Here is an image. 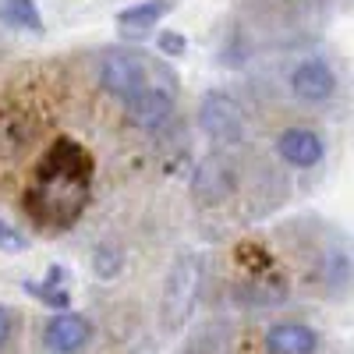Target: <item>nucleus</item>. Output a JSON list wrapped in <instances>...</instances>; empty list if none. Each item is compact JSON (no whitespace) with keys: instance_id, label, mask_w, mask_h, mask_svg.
I'll return each mask as SVG.
<instances>
[{"instance_id":"obj_2","label":"nucleus","mask_w":354,"mask_h":354,"mask_svg":"<svg viewBox=\"0 0 354 354\" xmlns=\"http://www.w3.org/2000/svg\"><path fill=\"white\" fill-rule=\"evenodd\" d=\"M202 290V259L195 252H181L174 259L163 280L160 294V330L163 333H181L188 326V319L195 315Z\"/></svg>"},{"instance_id":"obj_16","label":"nucleus","mask_w":354,"mask_h":354,"mask_svg":"<svg viewBox=\"0 0 354 354\" xmlns=\"http://www.w3.org/2000/svg\"><path fill=\"white\" fill-rule=\"evenodd\" d=\"M156 46H160V53H167V57H185V53H188V39H185L181 32H174V28H163V32L156 36Z\"/></svg>"},{"instance_id":"obj_17","label":"nucleus","mask_w":354,"mask_h":354,"mask_svg":"<svg viewBox=\"0 0 354 354\" xmlns=\"http://www.w3.org/2000/svg\"><path fill=\"white\" fill-rule=\"evenodd\" d=\"M11 333H15V315L8 305H0V347H8Z\"/></svg>"},{"instance_id":"obj_1","label":"nucleus","mask_w":354,"mask_h":354,"mask_svg":"<svg viewBox=\"0 0 354 354\" xmlns=\"http://www.w3.org/2000/svg\"><path fill=\"white\" fill-rule=\"evenodd\" d=\"M93 185V156L75 138H57L36 167L28 185L25 209L46 230H68L88 202Z\"/></svg>"},{"instance_id":"obj_14","label":"nucleus","mask_w":354,"mask_h":354,"mask_svg":"<svg viewBox=\"0 0 354 354\" xmlns=\"http://www.w3.org/2000/svg\"><path fill=\"white\" fill-rule=\"evenodd\" d=\"M121 266H124V252L121 248H113V245H100L93 252V270L100 280H113L117 273H121Z\"/></svg>"},{"instance_id":"obj_9","label":"nucleus","mask_w":354,"mask_h":354,"mask_svg":"<svg viewBox=\"0 0 354 354\" xmlns=\"http://www.w3.org/2000/svg\"><path fill=\"white\" fill-rule=\"evenodd\" d=\"M319 351V330L298 319L273 322L266 330V354H315Z\"/></svg>"},{"instance_id":"obj_15","label":"nucleus","mask_w":354,"mask_h":354,"mask_svg":"<svg viewBox=\"0 0 354 354\" xmlns=\"http://www.w3.org/2000/svg\"><path fill=\"white\" fill-rule=\"evenodd\" d=\"M28 248V238H25V230H18L15 223L8 220H0V252H8V255H18Z\"/></svg>"},{"instance_id":"obj_8","label":"nucleus","mask_w":354,"mask_h":354,"mask_svg":"<svg viewBox=\"0 0 354 354\" xmlns=\"http://www.w3.org/2000/svg\"><path fill=\"white\" fill-rule=\"evenodd\" d=\"M277 156L298 170H308V167H319L322 156H326V142H322L319 131L312 128H283L277 135Z\"/></svg>"},{"instance_id":"obj_13","label":"nucleus","mask_w":354,"mask_h":354,"mask_svg":"<svg viewBox=\"0 0 354 354\" xmlns=\"http://www.w3.org/2000/svg\"><path fill=\"white\" fill-rule=\"evenodd\" d=\"M64 270H50V280L46 283H28L25 280V290L32 294V298H39V301H46L50 308H57V312H68L71 308V298H68V290H64Z\"/></svg>"},{"instance_id":"obj_3","label":"nucleus","mask_w":354,"mask_h":354,"mask_svg":"<svg viewBox=\"0 0 354 354\" xmlns=\"http://www.w3.org/2000/svg\"><path fill=\"white\" fill-rule=\"evenodd\" d=\"M160 68L163 64L149 61V57L138 53V50H110L100 61V85L106 88L113 100L128 103V100H135L142 88L156 78Z\"/></svg>"},{"instance_id":"obj_12","label":"nucleus","mask_w":354,"mask_h":354,"mask_svg":"<svg viewBox=\"0 0 354 354\" xmlns=\"http://www.w3.org/2000/svg\"><path fill=\"white\" fill-rule=\"evenodd\" d=\"M0 25L21 32H43V11L36 0H0Z\"/></svg>"},{"instance_id":"obj_10","label":"nucleus","mask_w":354,"mask_h":354,"mask_svg":"<svg viewBox=\"0 0 354 354\" xmlns=\"http://www.w3.org/2000/svg\"><path fill=\"white\" fill-rule=\"evenodd\" d=\"M174 4H177V0H138V4L117 11V25H121V28H142V32H145V28L160 25L174 11Z\"/></svg>"},{"instance_id":"obj_4","label":"nucleus","mask_w":354,"mask_h":354,"mask_svg":"<svg viewBox=\"0 0 354 354\" xmlns=\"http://www.w3.org/2000/svg\"><path fill=\"white\" fill-rule=\"evenodd\" d=\"M198 128L216 145H234L245 138V113L241 103L223 88H209L198 103Z\"/></svg>"},{"instance_id":"obj_5","label":"nucleus","mask_w":354,"mask_h":354,"mask_svg":"<svg viewBox=\"0 0 354 354\" xmlns=\"http://www.w3.org/2000/svg\"><path fill=\"white\" fill-rule=\"evenodd\" d=\"M174 100H177V78H174V71L160 68L156 78L145 85L135 100L124 103L128 106V121L135 128H142V131H153L174 113Z\"/></svg>"},{"instance_id":"obj_6","label":"nucleus","mask_w":354,"mask_h":354,"mask_svg":"<svg viewBox=\"0 0 354 354\" xmlns=\"http://www.w3.org/2000/svg\"><path fill=\"white\" fill-rule=\"evenodd\" d=\"M287 85H290L294 100H301V103H326L337 93V71L322 61V57H305L301 64H294Z\"/></svg>"},{"instance_id":"obj_7","label":"nucleus","mask_w":354,"mask_h":354,"mask_svg":"<svg viewBox=\"0 0 354 354\" xmlns=\"http://www.w3.org/2000/svg\"><path fill=\"white\" fill-rule=\"evenodd\" d=\"M93 340V322L75 312H53L43 326V344L50 354H78Z\"/></svg>"},{"instance_id":"obj_11","label":"nucleus","mask_w":354,"mask_h":354,"mask_svg":"<svg viewBox=\"0 0 354 354\" xmlns=\"http://www.w3.org/2000/svg\"><path fill=\"white\" fill-rule=\"evenodd\" d=\"M230 185H234V177H230V170H227L216 156H209V160L198 167V174H195V192H198L205 202H220V198L230 192Z\"/></svg>"}]
</instances>
